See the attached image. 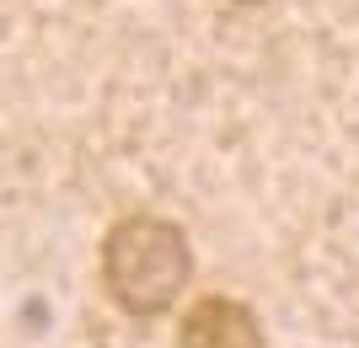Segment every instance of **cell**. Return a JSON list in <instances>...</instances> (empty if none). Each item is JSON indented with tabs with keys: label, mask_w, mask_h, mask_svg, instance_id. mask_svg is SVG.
I'll use <instances>...</instances> for the list:
<instances>
[{
	"label": "cell",
	"mask_w": 359,
	"mask_h": 348,
	"mask_svg": "<svg viewBox=\"0 0 359 348\" xmlns=\"http://www.w3.org/2000/svg\"><path fill=\"white\" fill-rule=\"evenodd\" d=\"M194 284V242L177 220L123 214L102 236V289L123 316H166Z\"/></svg>",
	"instance_id": "1"
},
{
	"label": "cell",
	"mask_w": 359,
	"mask_h": 348,
	"mask_svg": "<svg viewBox=\"0 0 359 348\" xmlns=\"http://www.w3.org/2000/svg\"><path fill=\"white\" fill-rule=\"evenodd\" d=\"M177 343L182 348H269L257 311L247 300H236V295H198L182 311Z\"/></svg>",
	"instance_id": "2"
},
{
	"label": "cell",
	"mask_w": 359,
	"mask_h": 348,
	"mask_svg": "<svg viewBox=\"0 0 359 348\" xmlns=\"http://www.w3.org/2000/svg\"><path fill=\"white\" fill-rule=\"evenodd\" d=\"M231 6H269V0H231Z\"/></svg>",
	"instance_id": "3"
}]
</instances>
